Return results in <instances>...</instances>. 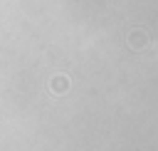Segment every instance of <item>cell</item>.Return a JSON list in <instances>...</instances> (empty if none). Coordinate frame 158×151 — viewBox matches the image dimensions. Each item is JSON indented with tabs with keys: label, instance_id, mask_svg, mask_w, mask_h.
<instances>
[{
	"label": "cell",
	"instance_id": "obj_2",
	"mask_svg": "<svg viewBox=\"0 0 158 151\" xmlns=\"http://www.w3.org/2000/svg\"><path fill=\"white\" fill-rule=\"evenodd\" d=\"M52 89H54V92H67V89H69V79H67L64 74L54 77V79H52Z\"/></svg>",
	"mask_w": 158,
	"mask_h": 151
},
{
	"label": "cell",
	"instance_id": "obj_1",
	"mask_svg": "<svg viewBox=\"0 0 158 151\" xmlns=\"http://www.w3.org/2000/svg\"><path fill=\"white\" fill-rule=\"evenodd\" d=\"M128 42H131V47H133V50H141V47H146L148 37H146V32H143V30H136V32H131Z\"/></svg>",
	"mask_w": 158,
	"mask_h": 151
}]
</instances>
